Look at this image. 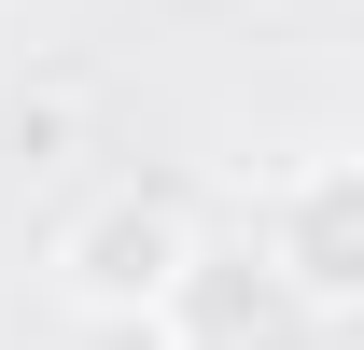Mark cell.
I'll list each match as a JSON object with an SVG mask.
<instances>
[{
    "instance_id": "6da1fadb",
    "label": "cell",
    "mask_w": 364,
    "mask_h": 350,
    "mask_svg": "<svg viewBox=\"0 0 364 350\" xmlns=\"http://www.w3.org/2000/svg\"><path fill=\"white\" fill-rule=\"evenodd\" d=\"M56 280H70V308H182V280H196V211H182L168 182H112V196H85L70 211V238H56Z\"/></svg>"
},
{
    "instance_id": "7a4b0ae2",
    "label": "cell",
    "mask_w": 364,
    "mask_h": 350,
    "mask_svg": "<svg viewBox=\"0 0 364 350\" xmlns=\"http://www.w3.org/2000/svg\"><path fill=\"white\" fill-rule=\"evenodd\" d=\"M267 253H280V280L309 308H364V154H322V169L280 182Z\"/></svg>"
},
{
    "instance_id": "3957f363",
    "label": "cell",
    "mask_w": 364,
    "mask_h": 350,
    "mask_svg": "<svg viewBox=\"0 0 364 350\" xmlns=\"http://www.w3.org/2000/svg\"><path fill=\"white\" fill-rule=\"evenodd\" d=\"M85 112H98L85 70H43V85H14V98H0V154H14V169H56V154L85 140Z\"/></svg>"
}]
</instances>
